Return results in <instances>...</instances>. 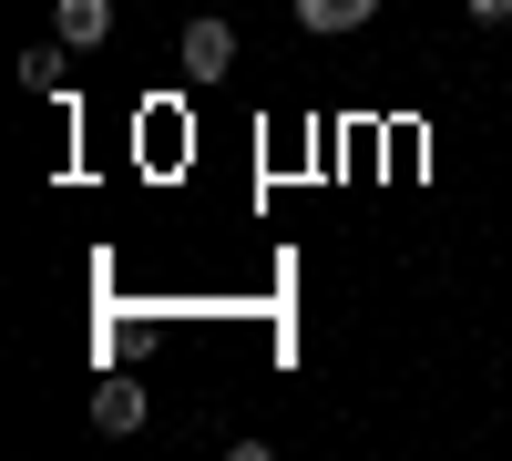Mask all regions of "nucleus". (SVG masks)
<instances>
[{
  "label": "nucleus",
  "mask_w": 512,
  "mask_h": 461,
  "mask_svg": "<svg viewBox=\"0 0 512 461\" xmlns=\"http://www.w3.org/2000/svg\"><path fill=\"white\" fill-rule=\"evenodd\" d=\"M21 82L31 93H62V52H21Z\"/></svg>",
  "instance_id": "obj_5"
},
{
  "label": "nucleus",
  "mask_w": 512,
  "mask_h": 461,
  "mask_svg": "<svg viewBox=\"0 0 512 461\" xmlns=\"http://www.w3.org/2000/svg\"><path fill=\"white\" fill-rule=\"evenodd\" d=\"M472 21H482V31H502V21H512V0H472Z\"/></svg>",
  "instance_id": "obj_6"
},
{
  "label": "nucleus",
  "mask_w": 512,
  "mask_h": 461,
  "mask_svg": "<svg viewBox=\"0 0 512 461\" xmlns=\"http://www.w3.org/2000/svg\"><path fill=\"white\" fill-rule=\"evenodd\" d=\"M175 62H185V82H226V62H236V31H226L216 11H195V21H185V41H175Z\"/></svg>",
  "instance_id": "obj_1"
},
{
  "label": "nucleus",
  "mask_w": 512,
  "mask_h": 461,
  "mask_svg": "<svg viewBox=\"0 0 512 461\" xmlns=\"http://www.w3.org/2000/svg\"><path fill=\"white\" fill-rule=\"evenodd\" d=\"M52 31H62V52H103L113 41V0H52Z\"/></svg>",
  "instance_id": "obj_2"
},
{
  "label": "nucleus",
  "mask_w": 512,
  "mask_h": 461,
  "mask_svg": "<svg viewBox=\"0 0 512 461\" xmlns=\"http://www.w3.org/2000/svg\"><path fill=\"white\" fill-rule=\"evenodd\" d=\"M297 31H369L379 21V0H287Z\"/></svg>",
  "instance_id": "obj_4"
},
{
  "label": "nucleus",
  "mask_w": 512,
  "mask_h": 461,
  "mask_svg": "<svg viewBox=\"0 0 512 461\" xmlns=\"http://www.w3.org/2000/svg\"><path fill=\"white\" fill-rule=\"evenodd\" d=\"M93 431H113V441L144 431V380H103V390H93Z\"/></svg>",
  "instance_id": "obj_3"
}]
</instances>
